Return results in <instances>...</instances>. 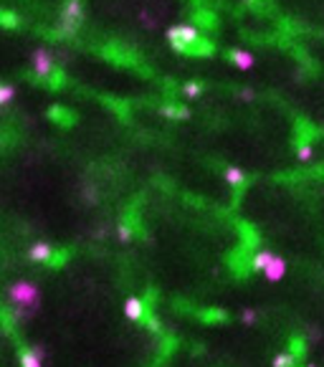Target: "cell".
I'll return each mask as SVG.
<instances>
[{"instance_id": "cell-15", "label": "cell", "mask_w": 324, "mask_h": 367, "mask_svg": "<svg viewBox=\"0 0 324 367\" xmlns=\"http://www.w3.org/2000/svg\"><path fill=\"white\" fill-rule=\"evenodd\" d=\"M200 92H202V86H200V84H185V86H182V94H185V96H190V99H192V96H198Z\"/></svg>"}, {"instance_id": "cell-6", "label": "cell", "mask_w": 324, "mask_h": 367, "mask_svg": "<svg viewBox=\"0 0 324 367\" xmlns=\"http://www.w3.org/2000/svg\"><path fill=\"white\" fill-rule=\"evenodd\" d=\"M122 312L130 322H142L144 319V302L140 296H130L124 304H122Z\"/></svg>"}, {"instance_id": "cell-2", "label": "cell", "mask_w": 324, "mask_h": 367, "mask_svg": "<svg viewBox=\"0 0 324 367\" xmlns=\"http://www.w3.org/2000/svg\"><path fill=\"white\" fill-rule=\"evenodd\" d=\"M168 40H170V46L178 48V51H190V46H200V44H202L198 28L190 26V23L172 26V28L168 30Z\"/></svg>"}, {"instance_id": "cell-9", "label": "cell", "mask_w": 324, "mask_h": 367, "mask_svg": "<svg viewBox=\"0 0 324 367\" xmlns=\"http://www.w3.org/2000/svg\"><path fill=\"white\" fill-rule=\"evenodd\" d=\"M223 178H226V182H228L230 188H240L243 182H246V172H243L240 168H236V165H230V168H226V172H223Z\"/></svg>"}, {"instance_id": "cell-12", "label": "cell", "mask_w": 324, "mask_h": 367, "mask_svg": "<svg viewBox=\"0 0 324 367\" xmlns=\"http://www.w3.org/2000/svg\"><path fill=\"white\" fill-rule=\"evenodd\" d=\"M271 364H274V367H294V357H292L289 352H281V354H276V357L271 360Z\"/></svg>"}, {"instance_id": "cell-18", "label": "cell", "mask_w": 324, "mask_h": 367, "mask_svg": "<svg viewBox=\"0 0 324 367\" xmlns=\"http://www.w3.org/2000/svg\"><path fill=\"white\" fill-rule=\"evenodd\" d=\"M147 324H150V330H152V332H160V324H157V319H147Z\"/></svg>"}, {"instance_id": "cell-8", "label": "cell", "mask_w": 324, "mask_h": 367, "mask_svg": "<svg viewBox=\"0 0 324 367\" xmlns=\"http://www.w3.org/2000/svg\"><path fill=\"white\" fill-rule=\"evenodd\" d=\"M228 58H230V64H233L236 68H243V71L254 66V56H251L248 51H230Z\"/></svg>"}, {"instance_id": "cell-17", "label": "cell", "mask_w": 324, "mask_h": 367, "mask_svg": "<svg viewBox=\"0 0 324 367\" xmlns=\"http://www.w3.org/2000/svg\"><path fill=\"white\" fill-rule=\"evenodd\" d=\"M309 157H312V147H302V150H299V160H302V162H306Z\"/></svg>"}, {"instance_id": "cell-13", "label": "cell", "mask_w": 324, "mask_h": 367, "mask_svg": "<svg viewBox=\"0 0 324 367\" xmlns=\"http://www.w3.org/2000/svg\"><path fill=\"white\" fill-rule=\"evenodd\" d=\"M240 322L246 324V327H254V324L258 322V312L256 309H243L240 312Z\"/></svg>"}, {"instance_id": "cell-19", "label": "cell", "mask_w": 324, "mask_h": 367, "mask_svg": "<svg viewBox=\"0 0 324 367\" xmlns=\"http://www.w3.org/2000/svg\"><path fill=\"white\" fill-rule=\"evenodd\" d=\"M306 367H316V364H306Z\"/></svg>"}, {"instance_id": "cell-1", "label": "cell", "mask_w": 324, "mask_h": 367, "mask_svg": "<svg viewBox=\"0 0 324 367\" xmlns=\"http://www.w3.org/2000/svg\"><path fill=\"white\" fill-rule=\"evenodd\" d=\"M6 299L16 314V319H30L38 314L40 309V302H44V294H40V289L36 286L33 281L28 278H16L8 284V289H6Z\"/></svg>"}, {"instance_id": "cell-7", "label": "cell", "mask_w": 324, "mask_h": 367, "mask_svg": "<svg viewBox=\"0 0 324 367\" xmlns=\"http://www.w3.org/2000/svg\"><path fill=\"white\" fill-rule=\"evenodd\" d=\"M261 274H264L268 281H274V284H276V281H281V278H284V274H286V261H284L281 256H274V258H271V264H268Z\"/></svg>"}, {"instance_id": "cell-4", "label": "cell", "mask_w": 324, "mask_h": 367, "mask_svg": "<svg viewBox=\"0 0 324 367\" xmlns=\"http://www.w3.org/2000/svg\"><path fill=\"white\" fill-rule=\"evenodd\" d=\"M44 357H46V350L44 347H23L18 352V360H20V367H44Z\"/></svg>"}, {"instance_id": "cell-3", "label": "cell", "mask_w": 324, "mask_h": 367, "mask_svg": "<svg viewBox=\"0 0 324 367\" xmlns=\"http://www.w3.org/2000/svg\"><path fill=\"white\" fill-rule=\"evenodd\" d=\"M30 64H33V71L38 74V76H48L54 68H56V64H54V56L46 51V48H36L33 51V56H30Z\"/></svg>"}, {"instance_id": "cell-14", "label": "cell", "mask_w": 324, "mask_h": 367, "mask_svg": "<svg viewBox=\"0 0 324 367\" xmlns=\"http://www.w3.org/2000/svg\"><path fill=\"white\" fill-rule=\"evenodd\" d=\"M116 236H119V240H122V243H130V240H132V228H130L127 223H119Z\"/></svg>"}, {"instance_id": "cell-11", "label": "cell", "mask_w": 324, "mask_h": 367, "mask_svg": "<svg viewBox=\"0 0 324 367\" xmlns=\"http://www.w3.org/2000/svg\"><path fill=\"white\" fill-rule=\"evenodd\" d=\"M16 86H10V84H0V106H8V104H13L16 102Z\"/></svg>"}, {"instance_id": "cell-5", "label": "cell", "mask_w": 324, "mask_h": 367, "mask_svg": "<svg viewBox=\"0 0 324 367\" xmlns=\"http://www.w3.org/2000/svg\"><path fill=\"white\" fill-rule=\"evenodd\" d=\"M54 256L56 254L51 248V243H46V240H36V243H30V248H28V258L33 264H51Z\"/></svg>"}, {"instance_id": "cell-16", "label": "cell", "mask_w": 324, "mask_h": 367, "mask_svg": "<svg viewBox=\"0 0 324 367\" xmlns=\"http://www.w3.org/2000/svg\"><path fill=\"white\" fill-rule=\"evenodd\" d=\"M165 114H168V116H188V112H185V109H178V106L165 109Z\"/></svg>"}, {"instance_id": "cell-10", "label": "cell", "mask_w": 324, "mask_h": 367, "mask_svg": "<svg viewBox=\"0 0 324 367\" xmlns=\"http://www.w3.org/2000/svg\"><path fill=\"white\" fill-rule=\"evenodd\" d=\"M271 258H274L271 251H258V254H254V258H251V268H254V271H264V268L271 264Z\"/></svg>"}]
</instances>
